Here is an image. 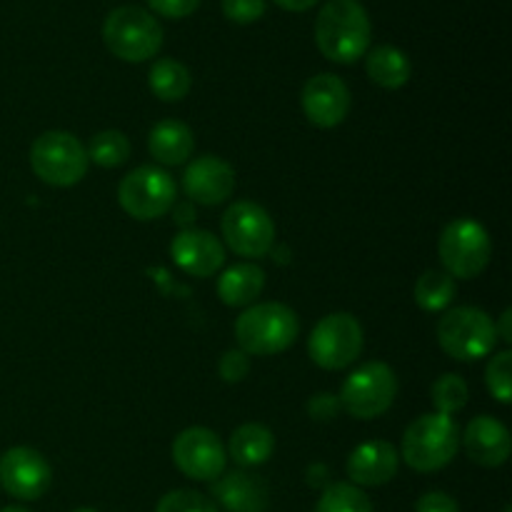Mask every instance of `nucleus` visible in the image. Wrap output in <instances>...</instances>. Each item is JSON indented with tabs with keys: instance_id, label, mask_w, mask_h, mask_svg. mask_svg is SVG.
<instances>
[{
	"instance_id": "38",
	"label": "nucleus",
	"mask_w": 512,
	"mask_h": 512,
	"mask_svg": "<svg viewBox=\"0 0 512 512\" xmlns=\"http://www.w3.org/2000/svg\"><path fill=\"white\" fill-rule=\"evenodd\" d=\"M178 215H180V218H178V223H190V220H193L195 218V210H193V205H180V208H178Z\"/></svg>"
},
{
	"instance_id": "5",
	"label": "nucleus",
	"mask_w": 512,
	"mask_h": 512,
	"mask_svg": "<svg viewBox=\"0 0 512 512\" xmlns=\"http://www.w3.org/2000/svg\"><path fill=\"white\" fill-rule=\"evenodd\" d=\"M440 348L450 358L460 363H473V360L488 358L498 343L495 323L485 310L473 305H460V308L445 310L438 323Z\"/></svg>"
},
{
	"instance_id": "3",
	"label": "nucleus",
	"mask_w": 512,
	"mask_h": 512,
	"mask_svg": "<svg viewBox=\"0 0 512 512\" xmlns=\"http://www.w3.org/2000/svg\"><path fill=\"white\" fill-rule=\"evenodd\" d=\"M460 428L450 415H420L405 428L403 460L418 473L443 470L458 455Z\"/></svg>"
},
{
	"instance_id": "28",
	"label": "nucleus",
	"mask_w": 512,
	"mask_h": 512,
	"mask_svg": "<svg viewBox=\"0 0 512 512\" xmlns=\"http://www.w3.org/2000/svg\"><path fill=\"white\" fill-rule=\"evenodd\" d=\"M430 395H433L435 413L450 415V418H453L455 413H460V410L468 405V383L455 373L440 375L433 383Z\"/></svg>"
},
{
	"instance_id": "31",
	"label": "nucleus",
	"mask_w": 512,
	"mask_h": 512,
	"mask_svg": "<svg viewBox=\"0 0 512 512\" xmlns=\"http://www.w3.org/2000/svg\"><path fill=\"white\" fill-rule=\"evenodd\" d=\"M223 13L233 23H255L258 18H263L265 0H223Z\"/></svg>"
},
{
	"instance_id": "27",
	"label": "nucleus",
	"mask_w": 512,
	"mask_h": 512,
	"mask_svg": "<svg viewBox=\"0 0 512 512\" xmlns=\"http://www.w3.org/2000/svg\"><path fill=\"white\" fill-rule=\"evenodd\" d=\"M315 512H375L368 495L353 483H333L320 495Z\"/></svg>"
},
{
	"instance_id": "14",
	"label": "nucleus",
	"mask_w": 512,
	"mask_h": 512,
	"mask_svg": "<svg viewBox=\"0 0 512 512\" xmlns=\"http://www.w3.org/2000/svg\"><path fill=\"white\" fill-rule=\"evenodd\" d=\"M183 190L190 203L208 205V208L225 203L235 190L233 165L215 155H203L185 168Z\"/></svg>"
},
{
	"instance_id": "21",
	"label": "nucleus",
	"mask_w": 512,
	"mask_h": 512,
	"mask_svg": "<svg viewBox=\"0 0 512 512\" xmlns=\"http://www.w3.org/2000/svg\"><path fill=\"white\" fill-rule=\"evenodd\" d=\"M265 288V273L255 263H240L225 270L218 280V298L230 308H245L260 298Z\"/></svg>"
},
{
	"instance_id": "24",
	"label": "nucleus",
	"mask_w": 512,
	"mask_h": 512,
	"mask_svg": "<svg viewBox=\"0 0 512 512\" xmlns=\"http://www.w3.org/2000/svg\"><path fill=\"white\" fill-rule=\"evenodd\" d=\"M148 85L155 98L165 100V103H178L190 93L193 80H190V70L180 60L163 58L150 68Z\"/></svg>"
},
{
	"instance_id": "17",
	"label": "nucleus",
	"mask_w": 512,
	"mask_h": 512,
	"mask_svg": "<svg viewBox=\"0 0 512 512\" xmlns=\"http://www.w3.org/2000/svg\"><path fill=\"white\" fill-rule=\"evenodd\" d=\"M460 443H463L468 458L483 468H500L503 463H508L512 448L508 428L490 415H478L475 420H470L465 433L460 435Z\"/></svg>"
},
{
	"instance_id": "9",
	"label": "nucleus",
	"mask_w": 512,
	"mask_h": 512,
	"mask_svg": "<svg viewBox=\"0 0 512 512\" xmlns=\"http://www.w3.org/2000/svg\"><path fill=\"white\" fill-rule=\"evenodd\" d=\"M178 195V185L158 165H140L130 170L118 188L120 208L135 220H158L170 213Z\"/></svg>"
},
{
	"instance_id": "19",
	"label": "nucleus",
	"mask_w": 512,
	"mask_h": 512,
	"mask_svg": "<svg viewBox=\"0 0 512 512\" xmlns=\"http://www.w3.org/2000/svg\"><path fill=\"white\" fill-rule=\"evenodd\" d=\"M213 495L228 512H265L270 500L265 480L245 470L220 475L213 483Z\"/></svg>"
},
{
	"instance_id": "18",
	"label": "nucleus",
	"mask_w": 512,
	"mask_h": 512,
	"mask_svg": "<svg viewBox=\"0 0 512 512\" xmlns=\"http://www.w3.org/2000/svg\"><path fill=\"white\" fill-rule=\"evenodd\" d=\"M398 450L385 440L358 445L348 458V478L358 488H378L390 483L398 473Z\"/></svg>"
},
{
	"instance_id": "16",
	"label": "nucleus",
	"mask_w": 512,
	"mask_h": 512,
	"mask_svg": "<svg viewBox=\"0 0 512 512\" xmlns=\"http://www.w3.org/2000/svg\"><path fill=\"white\" fill-rule=\"evenodd\" d=\"M173 263L193 278H210L225 263V248L208 230L185 228L170 243Z\"/></svg>"
},
{
	"instance_id": "2",
	"label": "nucleus",
	"mask_w": 512,
	"mask_h": 512,
	"mask_svg": "<svg viewBox=\"0 0 512 512\" xmlns=\"http://www.w3.org/2000/svg\"><path fill=\"white\" fill-rule=\"evenodd\" d=\"M298 315L283 303L250 305L235 320V340L245 355H278L298 340Z\"/></svg>"
},
{
	"instance_id": "23",
	"label": "nucleus",
	"mask_w": 512,
	"mask_h": 512,
	"mask_svg": "<svg viewBox=\"0 0 512 512\" xmlns=\"http://www.w3.org/2000/svg\"><path fill=\"white\" fill-rule=\"evenodd\" d=\"M365 70H368L370 80L380 88L398 90L410 80V60L403 50L393 48V45H378L368 53L365 60Z\"/></svg>"
},
{
	"instance_id": "8",
	"label": "nucleus",
	"mask_w": 512,
	"mask_h": 512,
	"mask_svg": "<svg viewBox=\"0 0 512 512\" xmlns=\"http://www.w3.org/2000/svg\"><path fill=\"white\" fill-rule=\"evenodd\" d=\"M395 395H398V378L393 368L373 360V363L360 365L345 378L338 398L345 413L358 420H373L388 413Z\"/></svg>"
},
{
	"instance_id": "37",
	"label": "nucleus",
	"mask_w": 512,
	"mask_h": 512,
	"mask_svg": "<svg viewBox=\"0 0 512 512\" xmlns=\"http://www.w3.org/2000/svg\"><path fill=\"white\" fill-rule=\"evenodd\" d=\"M280 8L293 10V13H303V10H310L313 5H318V0H275Z\"/></svg>"
},
{
	"instance_id": "39",
	"label": "nucleus",
	"mask_w": 512,
	"mask_h": 512,
	"mask_svg": "<svg viewBox=\"0 0 512 512\" xmlns=\"http://www.w3.org/2000/svg\"><path fill=\"white\" fill-rule=\"evenodd\" d=\"M0 512H30V510H25V508H18V505H10V508H3Z\"/></svg>"
},
{
	"instance_id": "15",
	"label": "nucleus",
	"mask_w": 512,
	"mask_h": 512,
	"mask_svg": "<svg viewBox=\"0 0 512 512\" xmlns=\"http://www.w3.org/2000/svg\"><path fill=\"white\" fill-rule=\"evenodd\" d=\"M305 118L318 128H335L348 118L350 90L338 75L320 73L303 88Z\"/></svg>"
},
{
	"instance_id": "32",
	"label": "nucleus",
	"mask_w": 512,
	"mask_h": 512,
	"mask_svg": "<svg viewBox=\"0 0 512 512\" xmlns=\"http://www.w3.org/2000/svg\"><path fill=\"white\" fill-rule=\"evenodd\" d=\"M220 378L225 380V383H240V380L248 378L250 373V355H245L243 350H228V353H223V358H220Z\"/></svg>"
},
{
	"instance_id": "25",
	"label": "nucleus",
	"mask_w": 512,
	"mask_h": 512,
	"mask_svg": "<svg viewBox=\"0 0 512 512\" xmlns=\"http://www.w3.org/2000/svg\"><path fill=\"white\" fill-rule=\"evenodd\" d=\"M455 293V278H450L445 270H425L415 283L413 295L415 303L425 310V313H443L453 305Z\"/></svg>"
},
{
	"instance_id": "12",
	"label": "nucleus",
	"mask_w": 512,
	"mask_h": 512,
	"mask_svg": "<svg viewBox=\"0 0 512 512\" xmlns=\"http://www.w3.org/2000/svg\"><path fill=\"white\" fill-rule=\"evenodd\" d=\"M173 463L185 478L215 483L225 473L228 455L213 430L188 428L173 440Z\"/></svg>"
},
{
	"instance_id": "30",
	"label": "nucleus",
	"mask_w": 512,
	"mask_h": 512,
	"mask_svg": "<svg viewBox=\"0 0 512 512\" xmlns=\"http://www.w3.org/2000/svg\"><path fill=\"white\" fill-rule=\"evenodd\" d=\"M155 512H218L215 503L195 490H173L163 495Z\"/></svg>"
},
{
	"instance_id": "1",
	"label": "nucleus",
	"mask_w": 512,
	"mask_h": 512,
	"mask_svg": "<svg viewBox=\"0 0 512 512\" xmlns=\"http://www.w3.org/2000/svg\"><path fill=\"white\" fill-rule=\"evenodd\" d=\"M370 18L358 0H328L315 20V43L333 63H355L370 48Z\"/></svg>"
},
{
	"instance_id": "10",
	"label": "nucleus",
	"mask_w": 512,
	"mask_h": 512,
	"mask_svg": "<svg viewBox=\"0 0 512 512\" xmlns=\"http://www.w3.org/2000/svg\"><path fill=\"white\" fill-rule=\"evenodd\" d=\"M308 353L323 370H343L363 353V328L348 313L325 315L308 338Z\"/></svg>"
},
{
	"instance_id": "13",
	"label": "nucleus",
	"mask_w": 512,
	"mask_h": 512,
	"mask_svg": "<svg viewBox=\"0 0 512 512\" xmlns=\"http://www.w3.org/2000/svg\"><path fill=\"white\" fill-rule=\"evenodd\" d=\"M53 470L48 460L33 448H10L0 455V485L18 500H38L48 493Z\"/></svg>"
},
{
	"instance_id": "40",
	"label": "nucleus",
	"mask_w": 512,
	"mask_h": 512,
	"mask_svg": "<svg viewBox=\"0 0 512 512\" xmlns=\"http://www.w3.org/2000/svg\"><path fill=\"white\" fill-rule=\"evenodd\" d=\"M73 512H98V510H93V508H80V510H73Z\"/></svg>"
},
{
	"instance_id": "41",
	"label": "nucleus",
	"mask_w": 512,
	"mask_h": 512,
	"mask_svg": "<svg viewBox=\"0 0 512 512\" xmlns=\"http://www.w3.org/2000/svg\"><path fill=\"white\" fill-rule=\"evenodd\" d=\"M503 512H512V508H505V510H503Z\"/></svg>"
},
{
	"instance_id": "35",
	"label": "nucleus",
	"mask_w": 512,
	"mask_h": 512,
	"mask_svg": "<svg viewBox=\"0 0 512 512\" xmlns=\"http://www.w3.org/2000/svg\"><path fill=\"white\" fill-rule=\"evenodd\" d=\"M415 512H460V508L450 495L433 490V493H425L423 498L415 503Z\"/></svg>"
},
{
	"instance_id": "26",
	"label": "nucleus",
	"mask_w": 512,
	"mask_h": 512,
	"mask_svg": "<svg viewBox=\"0 0 512 512\" xmlns=\"http://www.w3.org/2000/svg\"><path fill=\"white\" fill-rule=\"evenodd\" d=\"M88 160L100 168H120L130 158V140L120 130H103L88 145Z\"/></svg>"
},
{
	"instance_id": "36",
	"label": "nucleus",
	"mask_w": 512,
	"mask_h": 512,
	"mask_svg": "<svg viewBox=\"0 0 512 512\" xmlns=\"http://www.w3.org/2000/svg\"><path fill=\"white\" fill-rule=\"evenodd\" d=\"M510 308L505 310L503 315H500V323L495 325V333H498V338L503 340L505 345H510L512 343V330H510Z\"/></svg>"
},
{
	"instance_id": "34",
	"label": "nucleus",
	"mask_w": 512,
	"mask_h": 512,
	"mask_svg": "<svg viewBox=\"0 0 512 512\" xmlns=\"http://www.w3.org/2000/svg\"><path fill=\"white\" fill-rule=\"evenodd\" d=\"M148 3L155 13L165 15V18H185L198 10L200 0H148Z\"/></svg>"
},
{
	"instance_id": "6",
	"label": "nucleus",
	"mask_w": 512,
	"mask_h": 512,
	"mask_svg": "<svg viewBox=\"0 0 512 512\" xmlns=\"http://www.w3.org/2000/svg\"><path fill=\"white\" fill-rule=\"evenodd\" d=\"M88 153L75 135L65 130H48L35 138L30 148V168L53 188H70L78 185L88 173Z\"/></svg>"
},
{
	"instance_id": "33",
	"label": "nucleus",
	"mask_w": 512,
	"mask_h": 512,
	"mask_svg": "<svg viewBox=\"0 0 512 512\" xmlns=\"http://www.w3.org/2000/svg\"><path fill=\"white\" fill-rule=\"evenodd\" d=\"M340 413H343V405H340L338 395L320 393V395H313V398L308 400V415L313 420H320V423L335 420Z\"/></svg>"
},
{
	"instance_id": "29",
	"label": "nucleus",
	"mask_w": 512,
	"mask_h": 512,
	"mask_svg": "<svg viewBox=\"0 0 512 512\" xmlns=\"http://www.w3.org/2000/svg\"><path fill=\"white\" fill-rule=\"evenodd\" d=\"M512 353L510 350H500L490 358L488 368H485V385L493 393V398H498L500 403L508 405L512 400V373H510Z\"/></svg>"
},
{
	"instance_id": "4",
	"label": "nucleus",
	"mask_w": 512,
	"mask_h": 512,
	"mask_svg": "<svg viewBox=\"0 0 512 512\" xmlns=\"http://www.w3.org/2000/svg\"><path fill=\"white\" fill-rule=\"evenodd\" d=\"M103 40L115 58L125 63H143L158 55L163 45V28L148 10L123 5L105 18Z\"/></svg>"
},
{
	"instance_id": "11",
	"label": "nucleus",
	"mask_w": 512,
	"mask_h": 512,
	"mask_svg": "<svg viewBox=\"0 0 512 512\" xmlns=\"http://www.w3.org/2000/svg\"><path fill=\"white\" fill-rule=\"evenodd\" d=\"M223 238L243 258H263L275 245V223L253 200H238L223 215Z\"/></svg>"
},
{
	"instance_id": "22",
	"label": "nucleus",
	"mask_w": 512,
	"mask_h": 512,
	"mask_svg": "<svg viewBox=\"0 0 512 512\" xmlns=\"http://www.w3.org/2000/svg\"><path fill=\"white\" fill-rule=\"evenodd\" d=\"M273 450V433L260 423H245L230 435L228 453L233 458V463L240 465V468H258V465L268 463Z\"/></svg>"
},
{
	"instance_id": "7",
	"label": "nucleus",
	"mask_w": 512,
	"mask_h": 512,
	"mask_svg": "<svg viewBox=\"0 0 512 512\" xmlns=\"http://www.w3.org/2000/svg\"><path fill=\"white\" fill-rule=\"evenodd\" d=\"M438 253L450 278L473 280L488 268L493 243L483 225L470 218H460L445 225L438 240Z\"/></svg>"
},
{
	"instance_id": "20",
	"label": "nucleus",
	"mask_w": 512,
	"mask_h": 512,
	"mask_svg": "<svg viewBox=\"0 0 512 512\" xmlns=\"http://www.w3.org/2000/svg\"><path fill=\"white\" fill-rule=\"evenodd\" d=\"M148 148L160 165H183L195 150V135L180 120H160L148 135Z\"/></svg>"
}]
</instances>
